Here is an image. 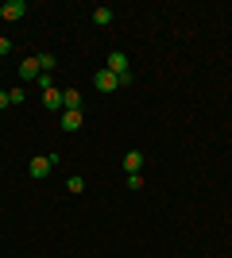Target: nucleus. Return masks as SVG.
<instances>
[{"instance_id": "9", "label": "nucleus", "mask_w": 232, "mask_h": 258, "mask_svg": "<svg viewBox=\"0 0 232 258\" xmlns=\"http://www.w3.org/2000/svg\"><path fill=\"white\" fill-rule=\"evenodd\" d=\"M77 127H81V112H70L66 108L62 112V131H77Z\"/></svg>"}, {"instance_id": "6", "label": "nucleus", "mask_w": 232, "mask_h": 258, "mask_svg": "<svg viewBox=\"0 0 232 258\" xmlns=\"http://www.w3.org/2000/svg\"><path fill=\"white\" fill-rule=\"evenodd\" d=\"M140 170H144V154H140V151H128V154H124V173L132 177V173H140Z\"/></svg>"}, {"instance_id": "11", "label": "nucleus", "mask_w": 232, "mask_h": 258, "mask_svg": "<svg viewBox=\"0 0 232 258\" xmlns=\"http://www.w3.org/2000/svg\"><path fill=\"white\" fill-rule=\"evenodd\" d=\"M35 62H39L43 74H51V70H55V54H35Z\"/></svg>"}, {"instance_id": "12", "label": "nucleus", "mask_w": 232, "mask_h": 258, "mask_svg": "<svg viewBox=\"0 0 232 258\" xmlns=\"http://www.w3.org/2000/svg\"><path fill=\"white\" fill-rule=\"evenodd\" d=\"M35 85L47 93V89H55V81H51V74H39V77H35Z\"/></svg>"}, {"instance_id": "7", "label": "nucleus", "mask_w": 232, "mask_h": 258, "mask_svg": "<svg viewBox=\"0 0 232 258\" xmlns=\"http://www.w3.org/2000/svg\"><path fill=\"white\" fill-rule=\"evenodd\" d=\"M39 74H43V70H39L35 58H23V62H20V77H23V81H35Z\"/></svg>"}, {"instance_id": "15", "label": "nucleus", "mask_w": 232, "mask_h": 258, "mask_svg": "<svg viewBox=\"0 0 232 258\" xmlns=\"http://www.w3.org/2000/svg\"><path fill=\"white\" fill-rule=\"evenodd\" d=\"M128 189H132V193H135V189H144V177H140V173H132V177H128Z\"/></svg>"}, {"instance_id": "1", "label": "nucleus", "mask_w": 232, "mask_h": 258, "mask_svg": "<svg viewBox=\"0 0 232 258\" xmlns=\"http://www.w3.org/2000/svg\"><path fill=\"white\" fill-rule=\"evenodd\" d=\"M105 70H112V74L120 77V85H128V81H132V74H128L132 66H128V54H124V50H112V54H109V66H105Z\"/></svg>"}, {"instance_id": "2", "label": "nucleus", "mask_w": 232, "mask_h": 258, "mask_svg": "<svg viewBox=\"0 0 232 258\" xmlns=\"http://www.w3.org/2000/svg\"><path fill=\"white\" fill-rule=\"evenodd\" d=\"M93 89H97V93H116V89H120V77L112 74V70H97V74H93Z\"/></svg>"}, {"instance_id": "8", "label": "nucleus", "mask_w": 232, "mask_h": 258, "mask_svg": "<svg viewBox=\"0 0 232 258\" xmlns=\"http://www.w3.org/2000/svg\"><path fill=\"white\" fill-rule=\"evenodd\" d=\"M62 100H66L70 112H81V93H77V89H62ZM66 108H62V112H66Z\"/></svg>"}, {"instance_id": "4", "label": "nucleus", "mask_w": 232, "mask_h": 258, "mask_svg": "<svg viewBox=\"0 0 232 258\" xmlns=\"http://www.w3.org/2000/svg\"><path fill=\"white\" fill-rule=\"evenodd\" d=\"M23 12H27L23 0H8V4H0V16H4V20H23Z\"/></svg>"}, {"instance_id": "3", "label": "nucleus", "mask_w": 232, "mask_h": 258, "mask_svg": "<svg viewBox=\"0 0 232 258\" xmlns=\"http://www.w3.org/2000/svg\"><path fill=\"white\" fill-rule=\"evenodd\" d=\"M43 108H47V112H62V108H66L62 89H47V93H43Z\"/></svg>"}, {"instance_id": "5", "label": "nucleus", "mask_w": 232, "mask_h": 258, "mask_svg": "<svg viewBox=\"0 0 232 258\" xmlns=\"http://www.w3.org/2000/svg\"><path fill=\"white\" fill-rule=\"evenodd\" d=\"M51 166H55V162H51V154H39V158H31V166H27V170H31V177H47V173H51Z\"/></svg>"}, {"instance_id": "16", "label": "nucleus", "mask_w": 232, "mask_h": 258, "mask_svg": "<svg viewBox=\"0 0 232 258\" xmlns=\"http://www.w3.org/2000/svg\"><path fill=\"white\" fill-rule=\"evenodd\" d=\"M12 100H8V93H4V89H0V112H4V108H8Z\"/></svg>"}, {"instance_id": "14", "label": "nucleus", "mask_w": 232, "mask_h": 258, "mask_svg": "<svg viewBox=\"0 0 232 258\" xmlns=\"http://www.w3.org/2000/svg\"><path fill=\"white\" fill-rule=\"evenodd\" d=\"M8 100H12V104H23V85L20 89H8Z\"/></svg>"}, {"instance_id": "10", "label": "nucleus", "mask_w": 232, "mask_h": 258, "mask_svg": "<svg viewBox=\"0 0 232 258\" xmlns=\"http://www.w3.org/2000/svg\"><path fill=\"white\" fill-rule=\"evenodd\" d=\"M93 23H101V27H105V23H112V8H105V4H101V8H93Z\"/></svg>"}, {"instance_id": "17", "label": "nucleus", "mask_w": 232, "mask_h": 258, "mask_svg": "<svg viewBox=\"0 0 232 258\" xmlns=\"http://www.w3.org/2000/svg\"><path fill=\"white\" fill-rule=\"evenodd\" d=\"M12 50V39H0V54H8Z\"/></svg>"}, {"instance_id": "13", "label": "nucleus", "mask_w": 232, "mask_h": 258, "mask_svg": "<svg viewBox=\"0 0 232 258\" xmlns=\"http://www.w3.org/2000/svg\"><path fill=\"white\" fill-rule=\"evenodd\" d=\"M66 189H70V193H81V189H85V181H81V177H70Z\"/></svg>"}]
</instances>
